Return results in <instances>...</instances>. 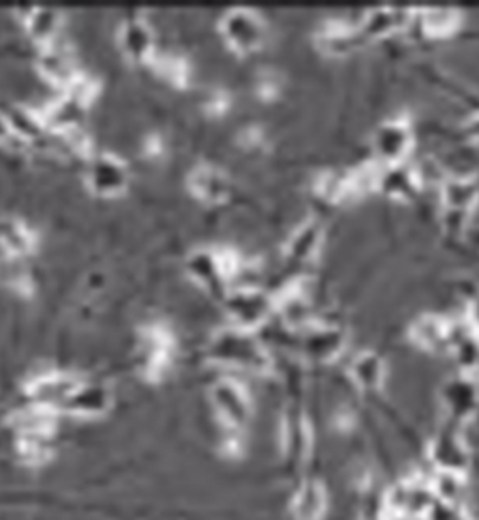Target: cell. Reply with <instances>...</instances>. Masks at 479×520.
Listing matches in <instances>:
<instances>
[{
  "label": "cell",
  "mask_w": 479,
  "mask_h": 520,
  "mask_svg": "<svg viewBox=\"0 0 479 520\" xmlns=\"http://www.w3.org/2000/svg\"><path fill=\"white\" fill-rule=\"evenodd\" d=\"M214 358L221 362L242 365L247 369H266L268 356L261 345L244 330H227L219 333L212 348Z\"/></svg>",
  "instance_id": "6da1fadb"
},
{
  "label": "cell",
  "mask_w": 479,
  "mask_h": 520,
  "mask_svg": "<svg viewBox=\"0 0 479 520\" xmlns=\"http://www.w3.org/2000/svg\"><path fill=\"white\" fill-rule=\"evenodd\" d=\"M373 145L378 158L388 165L403 163L412 145V131L403 120H390L378 128Z\"/></svg>",
  "instance_id": "7a4b0ae2"
},
{
  "label": "cell",
  "mask_w": 479,
  "mask_h": 520,
  "mask_svg": "<svg viewBox=\"0 0 479 520\" xmlns=\"http://www.w3.org/2000/svg\"><path fill=\"white\" fill-rule=\"evenodd\" d=\"M429 455L436 464L438 470H450V472H461L465 474L470 453L466 448L465 440L453 431H442L436 434Z\"/></svg>",
  "instance_id": "3957f363"
},
{
  "label": "cell",
  "mask_w": 479,
  "mask_h": 520,
  "mask_svg": "<svg viewBox=\"0 0 479 520\" xmlns=\"http://www.w3.org/2000/svg\"><path fill=\"white\" fill-rule=\"evenodd\" d=\"M214 401L218 405L221 418L231 427H242L249 416V401L246 391L240 388L233 380H223L214 388Z\"/></svg>",
  "instance_id": "277c9868"
},
{
  "label": "cell",
  "mask_w": 479,
  "mask_h": 520,
  "mask_svg": "<svg viewBox=\"0 0 479 520\" xmlns=\"http://www.w3.org/2000/svg\"><path fill=\"white\" fill-rule=\"evenodd\" d=\"M442 405L457 419L470 418L478 408L479 395L476 386L466 378H451L440 393Z\"/></svg>",
  "instance_id": "5b68a950"
},
{
  "label": "cell",
  "mask_w": 479,
  "mask_h": 520,
  "mask_svg": "<svg viewBox=\"0 0 479 520\" xmlns=\"http://www.w3.org/2000/svg\"><path fill=\"white\" fill-rule=\"evenodd\" d=\"M328 507V494L324 485L311 479L296 491L292 498V513L296 520H320Z\"/></svg>",
  "instance_id": "8992f818"
},
{
  "label": "cell",
  "mask_w": 479,
  "mask_h": 520,
  "mask_svg": "<svg viewBox=\"0 0 479 520\" xmlns=\"http://www.w3.org/2000/svg\"><path fill=\"white\" fill-rule=\"evenodd\" d=\"M377 186L392 197L408 199L418 193L420 178L405 163H393L377 174Z\"/></svg>",
  "instance_id": "52a82bcc"
},
{
  "label": "cell",
  "mask_w": 479,
  "mask_h": 520,
  "mask_svg": "<svg viewBox=\"0 0 479 520\" xmlns=\"http://www.w3.org/2000/svg\"><path fill=\"white\" fill-rule=\"evenodd\" d=\"M350 378L362 390H378L386 380V363L377 352H362L350 363Z\"/></svg>",
  "instance_id": "ba28073f"
},
{
  "label": "cell",
  "mask_w": 479,
  "mask_h": 520,
  "mask_svg": "<svg viewBox=\"0 0 479 520\" xmlns=\"http://www.w3.org/2000/svg\"><path fill=\"white\" fill-rule=\"evenodd\" d=\"M305 352L315 360H334L345 348V333L334 326L313 328L305 335Z\"/></svg>",
  "instance_id": "9c48e42d"
},
{
  "label": "cell",
  "mask_w": 479,
  "mask_h": 520,
  "mask_svg": "<svg viewBox=\"0 0 479 520\" xmlns=\"http://www.w3.org/2000/svg\"><path fill=\"white\" fill-rule=\"evenodd\" d=\"M431 498H435L431 489H425L414 483H401V485L393 487L388 496V504H390V509L401 515H407V513L420 515L423 511L431 509Z\"/></svg>",
  "instance_id": "30bf717a"
},
{
  "label": "cell",
  "mask_w": 479,
  "mask_h": 520,
  "mask_svg": "<svg viewBox=\"0 0 479 520\" xmlns=\"http://www.w3.org/2000/svg\"><path fill=\"white\" fill-rule=\"evenodd\" d=\"M442 199L453 212H466L478 203L479 182L466 176L448 178L442 188Z\"/></svg>",
  "instance_id": "8fae6325"
},
{
  "label": "cell",
  "mask_w": 479,
  "mask_h": 520,
  "mask_svg": "<svg viewBox=\"0 0 479 520\" xmlns=\"http://www.w3.org/2000/svg\"><path fill=\"white\" fill-rule=\"evenodd\" d=\"M451 324L440 317L425 315L412 326L414 341L423 348L438 350L450 347Z\"/></svg>",
  "instance_id": "7c38bea8"
},
{
  "label": "cell",
  "mask_w": 479,
  "mask_h": 520,
  "mask_svg": "<svg viewBox=\"0 0 479 520\" xmlns=\"http://www.w3.org/2000/svg\"><path fill=\"white\" fill-rule=\"evenodd\" d=\"M109 405V395L98 386H77L62 408L77 414H98Z\"/></svg>",
  "instance_id": "4fadbf2b"
},
{
  "label": "cell",
  "mask_w": 479,
  "mask_h": 520,
  "mask_svg": "<svg viewBox=\"0 0 479 520\" xmlns=\"http://www.w3.org/2000/svg\"><path fill=\"white\" fill-rule=\"evenodd\" d=\"M433 496L438 498L446 506H455L461 502L465 494V474L450 472V470H438L431 485Z\"/></svg>",
  "instance_id": "5bb4252c"
},
{
  "label": "cell",
  "mask_w": 479,
  "mask_h": 520,
  "mask_svg": "<svg viewBox=\"0 0 479 520\" xmlns=\"http://www.w3.org/2000/svg\"><path fill=\"white\" fill-rule=\"evenodd\" d=\"M408 14L403 10H377L373 14L367 15L363 21V30L371 36H382L395 29H401L407 23Z\"/></svg>",
  "instance_id": "9a60e30c"
},
{
  "label": "cell",
  "mask_w": 479,
  "mask_h": 520,
  "mask_svg": "<svg viewBox=\"0 0 479 520\" xmlns=\"http://www.w3.org/2000/svg\"><path fill=\"white\" fill-rule=\"evenodd\" d=\"M421 23H423V29L427 30L431 36H444L457 29L459 14L448 8L427 10L421 15Z\"/></svg>",
  "instance_id": "2e32d148"
},
{
  "label": "cell",
  "mask_w": 479,
  "mask_h": 520,
  "mask_svg": "<svg viewBox=\"0 0 479 520\" xmlns=\"http://www.w3.org/2000/svg\"><path fill=\"white\" fill-rule=\"evenodd\" d=\"M266 311H268V305H266V302L261 300V298H255V296L242 298L240 304L234 307V313L238 315V318H240V324H242L244 328H249V326L261 322L264 315H266Z\"/></svg>",
  "instance_id": "e0dca14e"
},
{
  "label": "cell",
  "mask_w": 479,
  "mask_h": 520,
  "mask_svg": "<svg viewBox=\"0 0 479 520\" xmlns=\"http://www.w3.org/2000/svg\"><path fill=\"white\" fill-rule=\"evenodd\" d=\"M320 227L319 225H305L302 231L298 232L292 240V253L296 257H307L315 251V247L319 244Z\"/></svg>",
  "instance_id": "ac0fdd59"
},
{
  "label": "cell",
  "mask_w": 479,
  "mask_h": 520,
  "mask_svg": "<svg viewBox=\"0 0 479 520\" xmlns=\"http://www.w3.org/2000/svg\"><path fill=\"white\" fill-rule=\"evenodd\" d=\"M322 42L328 45V51L343 53L349 51L350 45L354 44V34L347 27H335L324 32Z\"/></svg>",
  "instance_id": "d6986e66"
},
{
  "label": "cell",
  "mask_w": 479,
  "mask_h": 520,
  "mask_svg": "<svg viewBox=\"0 0 479 520\" xmlns=\"http://www.w3.org/2000/svg\"><path fill=\"white\" fill-rule=\"evenodd\" d=\"M96 176H98L100 184H105L107 188H111L115 184V180H120L122 173L113 163H100V165H96Z\"/></svg>",
  "instance_id": "ffe728a7"
},
{
  "label": "cell",
  "mask_w": 479,
  "mask_h": 520,
  "mask_svg": "<svg viewBox=\"0 0 479 520\" xmlns=\"http://www.w3.org/2000/svg\"><path fill=\"white\" fill-rule=\"evenodd\" d=\"M468 324L479 332V294H476L468 305Z\"/></svg>",
  "instance_id": "44dd1931"
},
{
  "label": "cell",
  "mask_w": 479,
  "mask_h": 520,
  "mask_svg": "<svg viewBox=\"0 0 479 520\" xmlns=\"http://www.w3.org/2000/svg\"><path fill=\"white\" fill-rule=\"evenodd\" d=\"M476 369H478V371H479V358H478V363H476Z\"/></svg>",
  "instance_id": "7402d4cb"
}]
</instances>
